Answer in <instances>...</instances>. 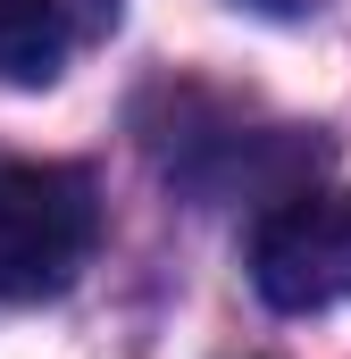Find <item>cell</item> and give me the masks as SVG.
<instances>
[{
	"label": "cell",
	"mask_w": 351,
	"mask_h": 359,
	"mask_svg": "<svg viewBox=\"0 0 351 359\" xmlns=\"http://www.w3.org/2000/svg\"><path fill=\"white\" fill-rule=\"evenodd\" d=\"M100 243V192L84 168L8 159L0 168V301H59Z\"/></svg>",
	"instance_id": "1"
},
{
	"label": "cell",
	"mask_w": 351,
	"mask_h": 359,
	"mask_svg": "<svg viewBox=\"0 0 351 359\" xmlns=\"http://www.w3.org/2000/svg\"><path fill=\"white\" fill-rule=\"evenodd\" d=\"M243 8H260V17H310L318 0H243Z\"/></svg>",
	"instance_id": "5"
},
{
	"label": "cell",
	"mask_w": 351,
	"mask_h": 359,
	"mask_svg": "<svg viewBox=\"0 0 351 359\" xmlns=\"http://www.w3.org/2000/svg\"><path fill=\"white\" fill-rule=\"evenodd\" d=\"M59 8H67V25H109L117 17V0H59Z\"/></svg>",
	"instance_id": "4"
},
{
	"label": "cell",
	"mask_w": 351,
	"mask_h": 359,
	"mask_svg": "<svg viewBox=\"0 0 351 359\" xmlns=\"http://www.w3.org/2000/svg\"><path fill=\"white\" fill-rule=\"evenodd\" d=\"M67 42H76V25H67L59 0H0V84H17V92L59 84Z\"/></svg>",
	"instance_id": "3"
},
{
	"label": "cell",
	"mask_w": 351,
	"mask_h": 359,
	"mask_svg": "<svg viewBox=\"0 0 351 359\" xmlns=\"http://www.w3.org/2000/svg\"><path fill=\"white\" fill-rule=\"evenodd\" d=\"M251 284L267 309L310 318L351 301V184L276 192L251 226Z\"/></svg>",
	"instance_id": "2"
}]
</instances>
